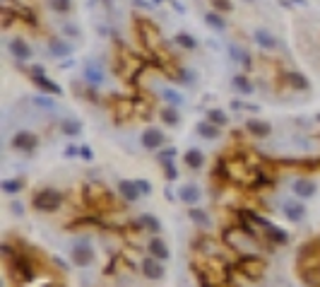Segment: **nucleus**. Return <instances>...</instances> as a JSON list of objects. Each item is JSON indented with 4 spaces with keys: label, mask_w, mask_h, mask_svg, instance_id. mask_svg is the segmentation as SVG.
<instances>
[{
    "label": "nucleus",
    "mask_w": 320,
    "mask_h": 287,
    "mask_svg": "<svg viewBox=\"0 0 320 287\" xmlns=\"http://www.w3.org/2000/svg\"><path fill=\"white\" fill-rule=\"evenodd\" d=\"M275 184H277L275 174H270V171H265V169H255L253 179L248 181V188L258 193V191H270V188H275Z\"/></svg>",
    "instance_id": "2eb2a0df"
},
{
    "label": "nucleus",
    "mask_w": 320,
    "mask_h": 287,
    "mask_svg": "<svg viewBox=\"0 0 320 287\" xmlns=\"http://www.w3.org/2000/svg\"><path fill=\"white\" fill-rule=\"evenodd\" d=\"M63 203H65L63 191H58V188H53V186L39 188V191H34V196H32V208L36 210V212H44V215L58 212V210L63 208Z\"/></svg>",
    "instance_id": "f257e3e1"
},
{
    "label": "nucleus",
    "mask_w": 320,
    "mask_h": 287,
    "mask_svg": "<svg viewBox=\"0 0 320 287\" xmlns=\"http://www.w3.org/2000/svg\"><path fill=\"white\" fill-rule=\"evenodd\" d=\"M137 220L142 222L144 232H149V234H162V220H159L156 215H152V212H144V215H140Z\"/></svg>",
    "instance_id": "e433bc0d"
},
{
    "label": "nucleus",
    "mask_w": 320,
    "mask_h": 287,
    "mask_svg": "<svg viewBox=\"0 0 320 287\" xmlns=\"http://www.w3.org/2000/svg\"><path fill=\"white\" fill-rule=\"evenodd\" d=\"M53 265H55V268H60L63 273H67V270H70V265L65 263V258H60V256H53Z\"/></svg>",
    "instance_id": "de8ad7c7"
},
{
    "label": "nucleus",
    "mask_w": 320,
    "mask_h": 287,
    "mask_svg": "<svg viewBox=\"0 0 320 287\" xmlns=\"http://www.w3.org/2000/svg\"><path fill=\"white\" fill-rule=\"evenodd\" d=\"M70 261L75 268H92L97 263V251L89 237H75L70 244Z\"/></svg>",
    "instance_id": "f03ea898"
},
{
    "label": "nucleus",
    "mask_w": 320,
    "mask_h": 287,
    "mask_svg": "<svg viewBox=\"0 0 320 287\" xmlns=\"http://www.w3.org/2000/svg\"><path fill=\"white\" fill-rule=\"evenodd\" d=\"M116 193H118L121 200L128 203V205H135V203L142 200V193H140V188L135 184V179H121V181L116 184Z\"/></svg>",
    "instance_id": "9d476101"
},
{
    "label": "nucleus",
    "mask_w": 320,
    "mask_h": 287,
    "mask_svg": "<svg viewBox=\"0 0 320 287\" xmlns=\"http://www.w3.org/2000/svg\"><path fill=\"white\" fill-rule=\"evenodd\" d=\"M195 133H198L202 140H219L221 138V128H217V126L210 121H200L198 126H195Z\"/></svg>",
    "instance_id": "cd10ccee"
},
{
    "label": "nucleus",
    "mask_w": 320,
    "mask_h": 287,
    "mask_svg": "<svg viewBox=\"0 0 320 287\" xmlns=\"http://www.w3.org/2000/svg\"><path fill=\"white\" fill-rule=\"evenodd\" d=\"M178 200L188 205V208H193V205H200V200H202V191H200L198 184H183V186L178 188Z\"/></svg>",
    "instance_id": "f3484780"
},
{
    "label": "nucleus",
    "mask_w": 320,
    "mask_h": 287,
    "mask_svg": "<svg viewBox=\"0 0 320 287\" xmlns=\"http://www.w3.org/2000/svg\"><path fill=\"white\" fill-rule=\"evenodd\" d=\"M46 5H48V10L55 12V15H70L72 8H75L72 0H46Z\"/></svg>",
    "instance_id": "4c0bfd02"
},
{
    "label": "nucleus",
    "mask_w": 320,
    "mask_h": 287,
    "mask_svg": "<svg viewBox=\"0 0 320 287\" xmlns=\"http://www.w3.org/2000/svg\"><path fill=\"white\" fill-rule=\"evenodd\" d=\"M133 8H137V10H144V12H149V10H154L156 5L152 3V0H133Z\"/></svg>",
    "instance_id": "c03bdc74"
},
{
    "label": "nucleus",
    "mask_w": 320,
    "mask_h": 287,
    "mask_svg": "<svg viewBox=\"0 0 320 287\" xmlns=\"http://www.w3.org/2000/svg\"><path fill=\"white\" fill-rule=\"evenodd\" d=\"M159 121L164 123L166 128H178L183 119H181V113H178L176 106H169V104H166V106L159 109Z\"/></svg>",
    "instance_id": "b1692460"
},
{
    "label": "nucleus",
    "mask_w": 320,
    "mask_h": 287,
    "mask_svg": "<svg viewBox=\"0 0 320 287\" xmlns=\"http://www.w3.org/2000/svg\"><path fill=\"white\" fill-rule=\"evenodd\" d=\"M301 280L308 287H320V268L313 263H308V268L301 265Z\"/></svg>",
    "instance_id": "72a5a7b5"
},
{
    "label": "nucleus",
    "mask_w": 320,
    "mask_h": 287,
    "mask_svg": "<svg viewBox=\"0 0 320 287\" xmlns=\"http://www.w3.org/2000/svg\"><path fill=\"white\" fill-rule=\"evenodd\" d=\"M315 119H318V123H320V113H318V116H315Z\"/></svg>",
    "instance_id": "603ef678"
},
{
    "label": "nucleus",
    "mask_w": 320,
    "mask_h": 287,
    "mask_svg": "<svg viewBox=\"0 0 320 287\" xmlns=\"http://www.w3.org/2000/svg\"><path fill=\"white\" fill-rule=\"evenodd\" d=\"M171 8H174V10L178 12V15H186V5H183V3H181V0H171Z\"/></svg>",
    "instance_id": "09e8293b"
},
{
    "label": "nucleus",
    "mask_w": 320,
    "mask_h": 287,
    "mask_svg": "<svg viewBox=\"0 0 320 287\" xmlns=\"http://www.w3.org/2000/svg\"><path fill=\"white\" fill-rule=\"evenodd\" d=\"M137 36H140V41L144 46H154L156 41V27H152L149 22H144V20H137Z\"/></svg>",
    "instance_id": "a878e982"
},
{
    "label": "nucleus",
    "mask_w": 320,
    "mask_h": 287,
    "mask_svg": "<svg viewBox=\"0 0 320 287\" xmlns=\"http://www.w3.org/2000/svg\"><path fill=\"white\" fill-rule=\"evenodd\" d=\"M176 157H178L176 145H166V147H162L159 152H154V159H156V162H159L162 166L174 164V162H176Z\"/></svg>",
    "instance_id": "c9c22d12"
},
{
    "label": "nucleus",
    "mask_w": 320,
    "mask_h": 287,
    "mask_svg": "<svg viewBox=\"0 0 320 287\" xmlns=\"http://www.w3.org/2000/svg\"><path fill=\"white\" fill-rule=\"evenodd\" d=\"M10 212L15 215V217H22V215H24V205L20 203V200H10Z\"/></svg>",
    "instance_id": "49530a36"
},
{
    "label": "nucleus",
    "mask_w": 320,
    "mask_h": 287,
    "mask_svg": "<svg viewBox=\"0 0 320 287\" xmlns=\"http://www.w3.org/2000/svg\"><path fill=\"white\" fill-rule=\"evenodd\" d=\"M58 133H63L65 138H79L82 135V123L77 119H60L58 121Z\"/></svg>",
    "instance_id": "bb28decb"
},
{
    "label": "nucleus",
    "mask_w": 320,
    "mask_h": 287,
    "mask_svg": "<svg viewBox=\"0 0 320 287\" xmlns=\"http://www.w3.org/2000/svg\"><path fill=\"white\" fill-rule=\"evenodd\" d=\"M164 169V179H166V184H174L178 179V169H176V162L174 164H166V166H162Z\"/></svg>",
    "instance_id": "79ce46f5"
},
{
    "label": "nucleus",
    "mask_w": 320,
    "mask_h": 287,
    "mask_svg": "<svg viewBox=\"0 0 320 287\" xmlns=\"http://www.w3.org/2000/svg\"><path fill=\"white\" fill-rule=\"evenodd\" d=\"M282 82L287 85L289 89H294V92H310V80H308V75H303L301 70H284L282 73Z\"/></svg>",
    "instance_id": "9b49d317"
},
{
    "label": "nucleus",
    "mask_w": 320,
    "mask_h": 287,
    "mask_svg": "<svg viewBox=\"0 0 320 287\" xmlns=\"http://www.w3.org/2000/svg\"><path fill=\"white\" fill-rule=\"evenodd\" d=\"M202 20H205V24L210 27L212 32H217V34H224V32H226V27H229L226 17H224L221 12H217V10H207L205 15H202Z\"/></svg>",
    "instance_id": "4be33fe9"
},
{
    "label": "nucleus",
    "mask_w": 320,
    "mask_h": 287,
    "mask_svg": "<svg viewBox=\"0 0 320 287\" xmlns=\"http://www.w3.org/2000/svg\"><path fill=\"white\" fill-rule=\"evenodd\" d=\"M82 80L87 82L89 87H104L106 85V70L97 61H87L82 68Z\"/></svg>",
    "instance_id": "0eeeda50"
},
{
    "label": "nucleus",
    "mask_w": 320,
    "mask_h": 287,
    "mask_svg": "<svg viewBox=\"0 0 320 287\" xmlns=\"http://www.w3.org/2000/svg\"><path fill=\"white\" fill-rule=\"evenodd\" d=\"M140 273H142L147 280H152V282H159V280H164L166 277V263L162 261H156L154 256H142L140 258Z\"/></svg>",
    "instance_id": "39448f33"
},
{
    "label": "nucleus",
    "mask_w": 320,
    "mask_h": 287,
    "mask_svg": "<svg viewBox=\"0 0 320 287\" xmlns=\"http://www.w3.org/2000/svg\"><path fill=\"white\" fill-rule=\"evenodd\" d=\"M8 51H10V55L17 61V66H24L27 61L34 58V48L24 41L22 36H12L10 41H8Z\"/></svg>",
    "instance_id": "6e6552de"
},
{
    "label": "nucleus",
    "mask_w": 320,
    "mask_h": 287,
    "mask_svg": "<svg viewBox=\"0 0 320 287\" xmlns=\"http://www.w3.org/2000/svg\"><path fill=\"white\" fill-rule=\"evenodd\" d=\"M41 145V138L34 131H27V128H20V131L12 133L10 138V147L15 152H22V155H32L34 150Z\"/></svg>",
    "instance_id": "7ed1b4c3"
},
{
    "label": "nucleus",
    "mask_w": 320,
    "mask_h": 287,
    "mask_svg": "<svg viewBox=\"0 0 320 287\" xmlns=\"http://www.w3.org/2000/svg\"><path fill=\"white\" fill-rule=\"evenodd\" d=\"M210 5H212V10H217L221 12V15H226V12H231V0H210Z\"/></svg>",
    "instance_id": "a19ab883"
},
{
    "label": "nucleus",
    "mask_w": 320,
    "mask_h": 287,
    "mask_svg": "<svg viewBox=\"0 0 320 287\" xmlns=\"http://www.w3.org/2000/svg\"><path fill=\"white\" fill-rule=\"evenodd\" d=\"M147 254L154 256L156 261L166 263V261L171 258V249H169V244H166L159 234H152V237H149V242H147Z\"/></svg>",
    "instance_id": "4468645a"
},
{
    "label": "nucleus",
    "mask_w": 320,
    "mask_h": 287,
    "mask_svg": "<svg viewBox=\"0 0 320 287\" xmlns=\"http://www.w3.org/2000/svg\"><path fill=\"white\" fill-rule=\"evenodd\" d=\"M79 159H85V162H94V152H92V147L87 143L79 145Z\"/></svg>",
    "instance_id": "37998d69"
},
{
    "label": "nucleus",
    "mask_w": 320,
    "mask_h": 287,
    "mask_svg": "<svg viewBox=\"0 0 320 287\" xmlns=\"http://www.w3.org/2000/svg\"><path fill=\"white\" fill-rule=\"evenodd\" d=\"M226 55L231 58V63H236V66H241L243 70H251L253 68V58H251V53L243 48V46L238 44H229L226 46Z\"/></svg>",
    "instance_id": "a211bd4d"
},
{
    "label": "nucleus",
    "mask_w": 320,
    "mask_h": 287,
    "mask_svg": "<svg viewBox=\"0 0 320 287\" xmlns=\"http://www.w3.org/2000/svg\"><path fill=\"white\" fill-rule=\"evenodd\" d=\"M251 36H253V44L258 48H263V51H277V46H279L277 36L270 29H265V27H255Z\"/></svg>",
    "instance_id": "ddd939ff"
},
{
    "label": "nucleus",
    "mask_w": 320,
    "mask_h": 287,
    "mask_svg": "<svg viewBox=\"0 0 320 287\" xmlns=\"http://www.w3.org/2000/svg\"><path fill=\"white\" fill-rule=\"evenodd\" d=\"M291 193H294V198H298V200H308L318 193V184L310 177H301L291 184Z\"/></svg>",
    "instance_id": "f8f14e48"
},
{
    "label": "nucleus",
    "mask_w": 320,
    "mask_h": 287,
    "mask_svg": "<svg viewBox=\"0 0 320 287\" xmlns=\"http://www.w3.org/2000/svg\"><path fill=\"white\" fill-rule=\"evenodd\" d=\"M243 128H246V133H248L251 138H258V140H265V138L272 135V123L263 121V119H248Z\"/></svg>",
    "instance_id": "dca6fc26"
},
{
    "label": "nucleus",
    "mask_w": 320,
    "mask_h": 287,
    "mask_svg": "<svg viewBox=\"0 0 320 287\" xmlns=\"http://www.w3.org/2000/svg\"><path fill=\"white\" fill-rule=\"evenodd\" d=\"M205 121L214 123L217 128H224V126H229V113L219 106H210V109L205 111Z\"/></svg>",
    "instance_id": "c756f323"
},
{
    "label": "nucleus",
    "mask_w": 320,
    "mask_h": 287,
    "mask_svg": "<svg viewBox=\"0 0 320 287\" xmlns=\"http://www.w3.org/2000/svg\"><path fill=\"white\" fill-rule=\"evenodd\" d=\"M174 44L178 46V48H183V51H195L200 46V41L193 36V34L188 32H176L174 34Z\"/></svg>",
    "instance_id": "473e14b6"
},
{
    "label": "nucleus",
    "mask_w": 320,
    "mask_h": 287,
    "mask_svg": "<svg viewBox=\"0 0 320 287\" xmlns=\"http://www.w3.org/2000/svg\"><path fill=\"white\" fill-rule=\"evenodd\" d=\"M63 157H65V159H75V157H79V145H67L65 150H63Z\"/></svg>",
    "instance_id": "a18cd8bd"
},
{
    "label": "nucleus",
    "mask_w": 320,
    "mask_h": 287,
    "mask_svg": "<svg viewBox=\"0 0 320 287\" xmlns=\"http://www.w3.org/2000/svg\"><path fill=\"white\" fill-rule=\"evenodd\" d=\"M159 94H162V99H164L169 106H176V109H178V106H183V104H186V97H183L176 87H162Z\"/></svg>",
    "instance_id": "f704fd0d"
},
{
    "label": "nucleus",
    "mask_w": 320,
    "mask_h": 287,
    "mask_svg": "<svg viewBox=\"0 0 320 287\" xmlns=\"http://www.w3.org/2000/svg\"><path fill=\"white\" fill-rule=\"evenodd\" d=\"M135 184H137V188H140L142 198H149V196L154 193V186H152V181H149V179H135Z\"/></svg>",
    "instance_id": "ea45409f"
},
{
    "label": "nucleus",
    "mask_w": 320,
    "mask_h": 287,
    "mask_svg": "<svg viewBox=\"0 0 320 287\" xmlns=\"http://www.w3.org/2000/svg\"><path fill=\"white\" fill-rule=\"evenodd\" d=\"M72 53H75V44L70 39L60 36V34L48 39V55L51 58H55V61H67Z\"/></svg>",
    "instance_id": "423d86ee"
},
{
    "label": "nucleus",
    "mask_w": 320,
    "mask_h": 287,
    "mask_svg": "<svg viewBox=\"0 0 320 287\" xmlns=\"http://www.w3.org/2000/svg\"><path fill=\"white\" fill-rule=\"evenodd\" d=\"M183 164L188 169H202L205 166V152L198 150V147H188L186 152H183Z\"/></svg>",
    "instance_id": "393cba45"
},
{
    "label": "nucleus",
    "mask_w": 320,
    "mask_h": 287,
    "mask_svg": "<svg viewBox=\"0 0 320 287\" xmlns=\"http://www.w3.org/2000/svg\"><path fill=\"white\" fill-rule=\"evenodd\" d=\"M0 191L5 196H20L24 191V181L20 177H12V179H3L0 181Z\"/></svg>",
    "instance_id": "2f4dec72"
},
{
    "label": "nucleus",
    "mask_w": 320,
    "mask_h": 287,
    "mask_svg": "<svg viewBox=\"0 0 320 287\" xmlns=\"http://www.w3.org/2000/svg\"><path fill=\"white\" fill-rule=\"evenodd\" d=\"M140 145L147 152H159L162 147H166V133L162 128H156V126H149L140 135Z\"/></svg>",
    "instance_id": "20e7f679"
},
{
    "label": "nucleus",
    "mask_w": 320,
    "mask_h": 287,
    "mask_svg": "<svg viewBox=\"0 0 320 287\" xmlns=\"http://www.w3.org/2000/svg\"><path fill=\"white\" fill-rule=\"evenodd\" d=\"M171 78H174V82H178V85H186V87H195V82H198V78H195V73L190 70V68H176L174 73H171Z\"/></svg>",
    "instance_id": "7c9ffc66"
},
{
    "label": "nucleus",
    "mask_w": 320,
    "mask_h": 287,
    "mask_svg": "<svg viewBox=\"0 0 320 287\" xmlns=\"http://www.w3.org/2000/svg\"><path fill=\"white\" fill-rule=\"evenodd\" d=\"M32 106L36 111H46V113H53L55 111V99L51 94H44V92H39V94H34L32 97Z\"/></svg>",
    "instance_id": "c85d7f7f"
},
{
    "label": "nucleus",
    "mask_w": 320,
    "mask_h": 287,
    "mask_svg": "<svg viewBox=\"0 0 320 287\" xmlns=\"http://www.w3.org/2000/svg\"><path fill=\"white\" fill-rule=\"evenodd\" d=\"M282 215H284L289 222L301 224V222L306 220L308 210H306V205H303L298 198H287V200H282Z\"/></svg>",
    "instance_id": "1a4fd4ad"
},
{
    "label": "nucleus",
    "mask_w": 320,
    "mask_h": 287,
    "mask_svg": "<svg viewBox=\"0 0 320 287\" xmlns=\"http://www.w3.org/2000/svg\"><path fill=\"white\" fill-rule=\"evenodd\" d=\"M154 5H164V3H171V0H152Z\"/></svg>",
    "instance_id": "3c124183"
},
{
    "label": "nucleus",
    "mask_w": 320,
    "mask_h": 287,
    "mask_svg": "<svg viewBox=\"0 0 320 287\" xmlns=\"http://www.w3.org/2000/svg\"><path fill=\"white\" fill-rule=\"evenodd\" d=\"M263 232H265V242L270 244L272 249H275V246H287V244L291 242V237H289L287 229H282V227L275 224V222H272L267 229H263Z\"/></svg>",
    "instance_id": "6ab92c4d"
},
{
    "label": "nucleus",
    "mask_w": 320,
    "mask_h": 287,
    "mask_svg": "<svg viewBox=\"0 0 320 287\" xmlns=\"http://www.w3.org/2000/svg\"><path fill=\"white\" fill-rule=\"evenodd\" d=\"M32 82L39 87V92H44V94H51V97H60V94H63V87H60L55 80L48 78V75H39V78H34Z\"/></svg>",
    "instance_id": "5701e85b"
},
{
    "label": "nucleus",
    "mask_w": 320,
    "mask_h": 287,
    "mask_svg": "<svg viewBox=\"0 0 320 287\" xmlns=\"http://www.w3.org/2000/svg\"><path fill=\"white\" fill-rule=\"evenodd\" d=\"M58 34L72 41V39H79V34H82V29H79V24H75V22H65V24H60V29H58Z\"/></svg>",
    "instance_id": "58836bf2"
},
{
    "label": "nucleus",
    "mask_w": 320,
    "mask_h": 287,
    "mask_svg": "<svg viewBox=\"0 0 320 287\" xmlns=\"http://www.w3.org/2000/svg\"><path fill=\"white\" fill-rule=\"evenodd\" d=\"M164 196H166V200H174V191L166 186V191H164Z\"/></svg>",
    "instance_id": "8fccbe9b"
},
{
    "label": "nucleus",
    "mask_w": 320,
    "mask_h": 287,
    "mask_svg": "<svg viewBox=\"0 0 320 287\" xmlns=\"http://www.w3.org/2000/svg\"><path fill=\"white\" fill-rule=\"evenodd\" d=\"M231 87L241 94V97H251L255 92V82L246 73H236V75H231Z\"/></svg>",
    "instance_id": "412c9836"
},
{
    "label": "nucleus",
    "mask_w": 320,
    "mask_h": 287,
    "mask_svg": "<svg viewBox=\"0 0 320 287\" xmlns=\"http://www.w3.org/2000/svg\"><path fill=\"white\" fill-rule=\"evenodd\" d=\"M188 220L193 222L195 227H200V229H207V227H212V215L205 208H200V205L188 208Z\"/></svg>",
    "instance_id": "aec40b11"
}]
</instances>
